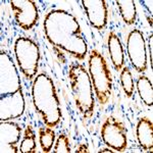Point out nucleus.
Segmentation results:
<instances>
[{
  "label": "nucleus",
  "mask_w": 153,
  "mask_h": 153,
  "mask_svg": "<svg viewBox=\"0 0 153 153\" xmlns=\"http://www.w3.org/2000/svg\"><path fill=\"white\" fill-rule=\"evenodd\" d=\"M82 6L93 28L103 30L107 25V4L104 0H82Z\"/></svg>",
  "instance_id": "nucleus-12"
},
{
  "label": "nucleus",
  "mask_w": 153,
  "mask_h": 153,
  "mask_svg": "<svg viewBox=\"0 0 153 153\" xmlns=\"http://www.w3.org/2000/svg\"><path fill=\"white\" fill-rule=\"evenodd\" d=\"M22 137L21 127L12 122H1L0 125V152L16 153Z\"/></svg>",
  "instance_id": "nucleus-10"
},
{
  "label": "nucleus",
  "mask_w": 153,
  "mask_h": 153,
  "mask_svg": "<svg viewBox=\"0 0 153 153\" xmlns=\"http://www.w3.org/2000/svg\"><path fill=\"white\" fill-rule=\"evenodd\" d=\"M39 142L43 152L47 153L52 150V146L55 142V133L50 127L40 128L39 130Z\"/></svg>",
  "instance_id": "nucleus-18"
},
{
  "label": "nucleus",
  "mask_w": 153,
  "mask_h": 153,
  "mask_svg": "<svg viewBox=\"0 0 153 153\" xmlns=\"http://www.w3.org/2000/svg\"><path fill=\"white\" fill-rule=\"evenodd\" d=\"M149 50H150V65L152 66V59H153V37L152 35L149 37Z\"/></svg>",
  "instance_id": "nucleus-21"
},
{
  "label": "nucleus",
  "mask_w": 153,
  "mask_h": 153,
  "mask_svg": "<svg viewBox=\"0 0 153 153\" xmlns=\"http://www.w3.org/2000/svg\"><path fill=\"white\" fill-rule=\"evenodd\" d=\"M76 153H84V152H89V148H88V145L87 144H81L80 146L78 147L76 149Z\"/></svg>",
  "instance_id": "nucleus-22"
},
{
  "label": "nucleus",
  "mask_w": 153,
  "mask_h": 153,
  "mask_svg": "<svg viewBox=\"0 0 153 153\" xmlns=\"http://www.w3.org/2000/svg\"><path fill=\"white\" fill-rule=\"evenodd\" d=\"M43 28L49 43L75 58L85 59L88 51L87 41L75 16L63 9H53L46 14Z\"/></svg>",
  "instance_id": "nucleus-1"
},
{
  "label": "nucleus",
  "mask_w": 153,
  "mask_h": 153,
  "mask_svg": "<svg viewBox=\"0 0 153 153\" xmlns=\"http://www.w3.org/2000/svg\"><path fill=\"white\" fill-rule=\"evenodd\" d=\"M137 90L140 98L147 106L153 105V87L152 82L146 76H141L137 80Z\"/></svg>",
  "instance_id": "nucleus-16"
},
{
  "label": "nucleus",
  "mask_w": 153,
  "mask_h": 153,
  "mask_svg": "<svg viewBox=\"0 0 153 153\" xmlns=\"http://www.w3.org/2000/svg\"><path fill=\"white\" fill-rule=\"evenodd\" d=\"M22 90L21 79L13 60L6 52H0V97L16 94Z\"/></svg>",
  "instance_id": "nucleus-6"
},
{
  "label": "nucleus",
  "mask_w": 153,
  "mask_h": 153,
  "mask_svg": "<svg viewBox=\"0 0 153 153\" xmlns=\"http://www.w3.org/2000/svg\"><path fill=\"white\" fill-rule=\"evenodd\" d=\"M54 153H70L71 152V145L70 139L66 134H60L57 138V141L55 142L53 148Z\"/></svg>",
  "instance_id": "nucleus-20"
},
{
  "label": "nucleus",
  "mask_w": 153,
  "mask_h": 153,
  "mask_svg": "<svg viewBox=\"0 0 153 153\" xmlns=\"http://www.w3.org/2000/svg\"><path fill=\"white\" fill-rule=\"evenodd\" d=\"M89 75L98 101L106 104L112 93V79L105 58L97 50L89 54Z\"/></svg>",
  "instance_id": "nucleus-4"
},
{
  "label": "nucleus",
  "mask_w": 153,
  "mask_h": 153,
  "mask_svg": "<svg viewBox=\"0 0 153 153\" xmlns=\"http://www.w3.org/2000/svg\"><path fill=\"white\" fill-rule=\"evenodd\" d=\"M127 53L131 65L139 73L147 70V51L144 34L140 30L130 32L127 39Z\"/></svg>",
  "instance_id": "nucleus-8"
},
{
  "label": "nucleus",
  "mask_w": 153,
  "mask_h": 153,
  "mask_svg": "<svg viewBox=\"0 0 153 153\" xmlns=\"http://www.w3.org/2000/svg\"><path fill=\"white\" fill-rule=\"evenodd\" d=\"M101 138L105 145L117 151H124L128 145L127 129L114 117H108L101 127Z\"/></svg>",
  "instance_id": "nucleus-7"
},
{
  "label": "nucleus",
  "mask_w": 153,
  "mask_h": 153,
  "mask_svg": "<svg viewBox=\"0 0 153 153\" xmlns=\"http://www.w3.org/2000/svg\"><path fill=\"white\" fill-rule=\"evenodd\" d=\"M136 136L139 145L146 151L153 149V124L147 117L139 120L136 128Z\"/></svg>",
  "instance_id": "nucleus-13"
},
{
  "label": "nucleus",
  "mask_w": 153,
  "mask_h": 153,
  "mask_svg": "<svg viewBox=\"0 0 153 153\" xmlns=\"http://www.w3.org/2000/svg\"><path fill=\"white\" fill-rule=\"evenodd\" d=\"M99 152H113V150H110L109 148H104V149H100Z\"/></svg>",
  "instance_id": "nucleus-23"
},
{
  "label": "nucleus",
  "mask_w": 153,
  "mask_h": 153,
  "mask_svg": "<svg viewBox=\"0 0 153 153\" xmlns=\"http://www.w3.org/2000/svg\"><path fill=\"white\" fill-rule=\"evenodd\" d=\"M115 3L120 9L123 21L129 26L135 24L137 19V9L134 0H117Z\"/></svg>",
  "instance_id": "nucleus-15"
},
{
  "label": "nucleus",
  "mask_w": 153,
  "mask_h": 153,
  "mask_svg": "<svg viewBox=\"0 0 153 153\" xmlns=\"http://www.w3.org/2000/svg\"><path fill=\"white\" fill-rule=\"evenodd\" d=\"M120 84H122V87L124 89L125 94L128 97H131L133 95V93H134L135 85L132 73H131L130 68L128 66H125V68H122V71H120Z\"/></svg>",
  "instance_id": "nucleus-19"
},
{
  "label": "nucleus",
  "mask_w": 153,
  "mask_h": 153,
  "mask_svg": "<svg viewBox=\"0 0 153 153\" xmlns=\"http://www.w3.org/2000/svg\"><path fill=\"white\" fill-rule=\"evenodd\" d=\"M36 135L31 125H28L25 130L23 140L19 146V152L22 153H36Z\"/></svg>",
  "instance_id": "nucleus-17"
},
{
  "label": "nucleus",
  "mask_w": 153,
  "mask_h": 153,
  "mask_svg": "<svg viewBox=\"0 0 153 153\" xmlns=\"http://www.w3.org/2000/svg\"><path fill=\"white\" fill-rule=\"evenodd\" d=\"M10 7L13 10L16 25L25 31L31 30L38 21V8L33 0H11Z\"/></svg>",
  "instance_id": "nucleus-9"
},
{
  "label": "nucleus",
  "mask_w": 153,
  "mask_h": 153,
  "mask_svg": "<svg viewBox=\"0 0 153 153\" xmlns=\"http://www.w3.org/2000/svg\"><path fill=\"white\" fill-rule=\"evenodd\" d=\"M68 76L79 111L85 118H90L94 112L95 101L92 82L88 71L81 63L74 62L70 65Z\"/></svg>",
  "instance_id": "nucleus-3"
},
{
  "label": "nucleus",
  "mask_w": 153,
  "mask_h": 153,
  "mask_svg": "<svg viewBox=\"0 0 153 153\" xmlns=\"http://www.w3.org/2000/svg\"><path fill=\"white\" fill-rule=\"evenodd\" d=\"M32 98L36 111L41 115L44 124L53 128L60 122L61 109L53 81L46 74L36 76L32 86Z\"/></svg>",
  "instance_id": "nucleus-2"
},
{
  "label": "nucleus",
  "mask_w": 153,
  "mask_h": 153,
  "mask_svg": "<svg viewBox=\"0 0 153 153\" xmlns=\"http://www.w3.org/2000/svg\"><path fill=\"white\" fill-rule=\"evenodd\" d=\"M14 54L24 76L29 80L36 78L40 60V50L36 42L25 37L18 38L14 43Z\"/></svg>",
  "instance_id": "nucleus-5"
},
{
  "label": "nucleus",
  "mask_w": 153,
  "mask_h": 153,
  "mask_svg": "<svg viewBox=\"0 0 153 153\" xmlns=\"http://www.w3.org/2000/svg\"><path fill=\"white\" fill-rule=\"evenodd\" d=\"M25 112V99L23 92L0 97V120L8 122L19 118Z\"/></svg>",
  "instance_id": "nucleus-11"
},
{
  "label": "nucleus",
  "mask_w": 153,
  "mask_h": 153,
  "mask_svg": "<svg viewBox=\"0 0 153 153\" xmlns=\"http://www.w3.org/2000/svg\"><path fill=\"white\" fill-rule=\"evenodd\" d=\"M108 51L111 62L117 71H120L125 63V52L120 39L114 33H110L107 39Z\"/></svg>",
  "instance_id": "nucleus-14"
}]
</instances>
